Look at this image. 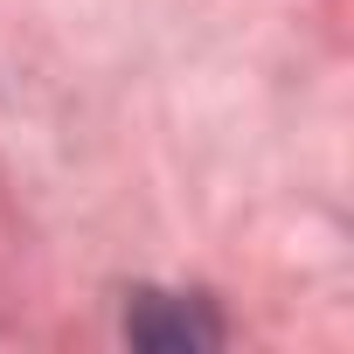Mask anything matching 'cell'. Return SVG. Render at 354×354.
<instances>
[{
  "label": "cell",
  "instance_id": "1",
  "mask_svg": "<svg viewBox=\"0 0 354 354\" xmlns=\"http://www.w3.org/2000/svg\"><path fill=\"white\" fill-rule=\"evenodd\" d=\"M125 340L132 347H153V354H202V347H223V319L209 299L195 292H160V285H139L125 292Z\"/></svg>",
  "mask_w": 354,
  "mask_h": 354
}]
</instances>
